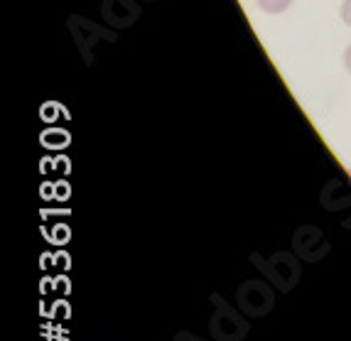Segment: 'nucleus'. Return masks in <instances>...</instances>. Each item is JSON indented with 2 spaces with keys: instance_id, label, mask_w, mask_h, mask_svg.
I'll use <instances>...</instances> for the list:
<instances>
[{
  "instance_id": "obj_1",
  "label": "nucleus",
  "mask_w": 351,
  "mask_h": 341,
  "mask_svg": "<svg viewBox=\"0 0 351 341\" xmlns=\"http://www.w3.org/2000/svg\"><path fill=\"white\" fill-rule=\"evenodd\" d=\"M256 3L268 15H280V12H285L287 8L293 5V0H256Z\"/></svg>"
},
{
  "instance_id": "obj_2",
  "label": "nucleus",
  "mask_w": 351,
  "mask_h": 341,
  "mask_svg": "<svg viewBox=\"0 0 351 341\" xmlns=\"http://www.w3.org/2000/svg\"><path fill=\"white\" fill-rule=\"evenodd\" d=\"M339 18L344 20V23L351 27V0H344V3H341V8H339Z\"/></svg>"
},
{
  "instance_id": "obj_3",
  "label": "nucleus",
  "mask_w": 351,
  "mask_h": 341,
  "mask_svg": "<svg viewBox=\"0 0 351 341\" xmlns=\"http://www.w3.org/2000/svg\"><path fill=\"white\" fill-rule=\"evenodd\" d=\"M344 66H346V71L351 74V45L344 49Z\"/></svg>"
}]
</instances>
